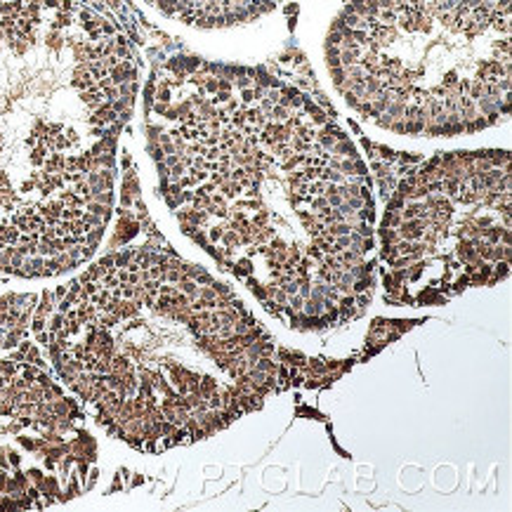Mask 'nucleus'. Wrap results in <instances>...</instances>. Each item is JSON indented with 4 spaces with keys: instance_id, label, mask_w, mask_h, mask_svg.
Returning <instances> with one entry per match:
<instances>
[{
    "instance_id": "f03ea898",
    "label": "nucleus",
    "mask_w": 512,
    "mask_h": 512,
    "mask_svg": "<svg viewBox=\"0 0 512 512\" xmlns=\"http://www.w3.org/2000/svg\"><path fill=\"white\" fill-rule=\"evenodd\" d=\"M133 45L81 0L0 3V269L57 277L93 258L114 208Z\"/></svg>"
},
{
    "instance_id": "39448f33",
    "label": "nucleus",
    "mask_w": 512,
    "mask_h": 512,
    "mask_svg": "<svg viewBox=\"0 0 512 512\" xmlns=\"http://www.w3.org/2000/svg\"><path fill=\"white\" fill-rule=\"evenodd\" d=\"M97 446L50 376L0 361V510H31L93 489Z\"/></svg>"
},
{
    "instance_id": "7ed1b4c3",
    "label": "nucleus",
    "mask_w": 512,
    "mask_h": 512,
    "mask_svg": "<svg viewBox=\"0 0 512 512\" xmlns=\"http://www.w3.org/2000/svg\"><path fill=\"white\" fill-rule=\"evenodd\" d=\"M326 64L345 102L378 128L475 135L510 111V0H350Z\"/></svg>"
},
{
    "instance_id": "f257e3e1",
    "label": "nucleus",
    "mask_w": 512,
    "mask_h": 512,
    "mask_svg": "<svg viewBox=\"0 0 512 512\" xmlns=\"http://www.w3.org/2000/svg\"><path fill=\"white\" fill-rule=\"evenodd\" d=\"M149 152L182 232L265 303L371 291L369 170L333 118L262 71L194 57L144 95Z\"/></svg>"
},
{
    "instance_id": "20e7f679",
    "label": "nucleus",
    "mask_w": 512,
    "mask_h": 512,
    "mask_svg": "<svg viewBox=\"0 0 512 512\" xmlns=\"http://www.w3.org/2000/svg\"><path fill=\"white\" fill-rule=\"evenodd\" d=\"M383 260L392 281L442 269L458 284L505 277L510 262V156H444L399 185L387 206Z\"/></svg>"
},
{
    "instance_id": "423d86ee",
    "label": "nucleus",
    "mask_w": 512,
    "mask_h": 512,
    "mask_svg": "<svg viewBox=\"0 0 512 512\" xmlns=\"http://www.w3.org/2000/svg\"><path fill=\"white\" fill-rule=\"evenodd\" d=\"M163 15L199 29H222L253 22L284 0H149Z\"/></svg>"
}]
</instances>
